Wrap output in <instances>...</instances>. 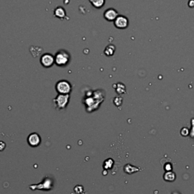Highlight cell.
Here are the masks:
<instances>
[{"label":"cell","instance_id":"6da1fadb","mask_svg":"<svg viewBox=\"0 0 194 194\" xmlns=\"http://www.w3.org/2000/svg\"><path fill=\"white\" fill-rule=\"evenodd\" d=\"M70 61V55L65 50H61L55 56V62L59 66H65Z\"/></svg>","mask_w":194,"mask_h":194},{"label":"cell","instance_id":"7a4b0ae2","mask_svg":"<svg viewBox=\"0 0 194 194\" xmlns=\"http://www.w3.org/2000/svg\"><path fill=\"white\" fill-rule=\"evenodd\" d=\"M114 25L116 28L120 30L126 29L129 25L128 18L124 15H118L114 20Z\"/></svg>","mask_w":194,"mask_h":194},{"label":"cell","instance_id":"3957f363","mask_svg":"<svg viewBox=\"0 0 194 194\" xmlns=\"http://www.w3.org/2000/svg\"><path fill=\"white\" fill-rule=\"evenodd\" d=\"M71 86L66 80L59 81L56 84V90L60 94H68L71 92Z\"/></svg>","mask_w":194,"mask_h":194},{"label":"cell","instance_id":"277c9868","mask_svg":"<svg viewBox=\"0 0 194 194\" xmlns=\"http://www.w3.org/2000/svg\"><path fill=\"white\" fill-rule=\"evenodd\" d=\"M41 64L45 67H51L55 63V57L51 54H44L41 57Z\"/></svg>","mask_w":194,"mask_h":194},{"label":"cell","instance_id":"5b68a950","mask_svg":"<svg viewBox=\"0 0 194 194\" xmlns=\"http://www.w3.org/2000/svg\"><path fill=\"white\" fill-rule=\"evenodd\" d=\"M118 15V11L114 8H108L104 12V18L108 21H114Z\"/></svg>","mask_w":194,"mask_h":194},{"label":"cell","instance_id":"8992f818","mask_svg":"<svg viewBox=\"0 0 194 194\" xmlns=\"http://www.w3.org/2000/svg\"><path fill=\"white\" fill-rule=\"evenodd\" d=\"M68 99H69L68 94H60L54 100L57 103V106L59 107L60 108H63L66 106L68 102Z\"/></svg>","mask_w":194,"mask_h":194},{"label":"cell","instance_id":"52a82bcc","mask_svg":"<svg viewBox=\"0 0 194 194\" xmlns=\"http://www.w3.org/2000/svg\"><path fill=\"white\" fill-rule=\"evenodd\" d=\"M27 142H28L30 146H33V147H36V146L39 145V143L41 142V138L39 134L33 133L31 135H29L28 138H27Z\"/></svg>","mask_w":194,"mask_h":194},{"label":"cell","instance_id":"ba28073f","mask_svg":"<svg viewBox=\"0 0 194 194\" xmlns=\"http://www.w3.org/2000/svg\"><path fill=\"white\" fill-rule=\"evenodd\" d=\"M115 49H116L115 46L113 44H110V45H108L106 47V49L104 50V53L107 56H112L114 55V52H115Z\"/></svg>","mask_w":194,"mask_h":194},{"label":"cell","instance_id":"9c48e42d","mask_svg":"<svg viewBox=\"0 0 194 194\" xmlns=\"http://www.w3.org/2000/svg\"><path fill=\"white\" fill-rule=\"evenodd\" d=\"M93 6L96 8H101L104 6L106 0H89Z\"/></svg>","mask_w":194,"mask_h":194},{"label":"cell","instance_id":"30bf717a","mask_svg":"<svg viewBox=\"0 0 194 194\" xmlns=\"http://www.w3.org/2000/svg\"><path fill=\"white\" fill-rule=\"evenodd\" d=\"M140 168H138L137 167H134V166H132L131 165H126L125 166V168H124V171H125L127 174H133L134 172H137L138 171H140Z\"/></svg>","mask_w":194,"mask_h":194},{"label":"cell","instance_id":"8fae6325","mask_svg":"<svg viewBox=\"0 0 194 194\" xmlns=\"http://www.w3.org/2000/svg\"><path fill=\"white\" fill-rule=\"evenodd\" d=\"M55 15L57 18H63L65 17V9L63 8H61V7H58L55 10Z\"/></svg>","mask_w":194,"mask_h":194},{"label":"cell","instance_id":"7c38bea8","mask_svg":"<svg viewBox=\"0 0 194 194\" xmlns=\"http://www.w3.org/2000/svg\"><path fill=\"white\" fill-rule=\"evenodd\" d=\"M175 178H176V175L174 173H173V172H167L165 174H164V179H165V180H167V181H169V182L174 181V180H175Z\"/></svg>","mask_w":194,"mask_h":194},{"label":"cell","instance_id":"4fadbf2b","mask_svg":"<svg viewBox=\"0 0 194 194\" xmlns=\"http://www.w3.org/2000/svg\"><path fill=\"white\" fill-rule=\"evenodd\" d=\"M180 133H181L182 136H184V137H186L189 134V131H188V129L187 127H184V128L181 129V131H180Z\"/></svg>","mask_w":194,"mask_h":194},{"label":"cell","instance_id":"5bb4252c","mask_svg":"<svg viewBox=\"0 0 194 194\" xmlns=\"http://www.w3.org/2000/svg\"><path fill=\"white\" fill-rule=\"evenodd\" d=\"M112 164H113L112 159H108V160H106L104 165H107L108 166V168H110V167H112Z\"/></svg>","mask_w":194,"mask_h":194},{"label":"cell","instance_id":"9a60e30c","mask_svg":"<svg viewBox=\"0 0 194 194\" xmlns=\"http://www.w3.org/2000/svg\"><path fill=\"white\" fill-rule=\"evenodd\" d=\"M5 144L4 142L0 141V151L3 150V149H5Z\"/></svg>","mask_w":194,"mask_h":194},{"label":"cell","instance_id":"2e32d148","mask_svg":"<svg viewBox=\"0 0 194 194\" xmlns=\"http://www.w3.org/2000/svg\"><path fill=\"white\" fill-rule=\"evenodd\" d=\"M165 171H167V172H169L170 170L172 169V165H171L170 164H167V165H165Z\"/></svg>","mask_w":194,"mask_h":194},{"label":"cell","instance_id":"e0dca14e","mask_svg":"<svg viewBox=\"0 0 194 194\" xmlns=\"http://www.w3.org/2000/svg\"><path fill=\"white\" fill-rule=\"evenodd\" d=\"M188 5H189V6H190V8H191V7H192V8H193V7H194V0H190V1H189V3H188Z\"/></svg>","mask_w":194,"mask_h":194}]
</instances>
